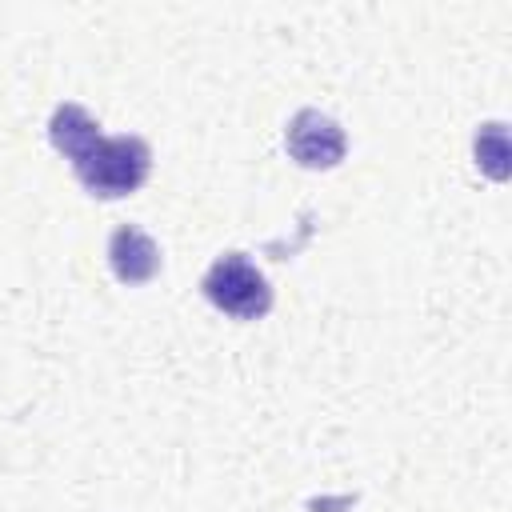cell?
<instances>
[{"instance_id":"obj_1","label":"cell","mask_w":512,"mask_h":512,"mask_svg":"<svg viewBox=\"0 0 512 512\" xmlns=\"http://www.w3.org/2000/svg\"><path fill=\"white\" fill-rule=\"evenodd\" d=\"M148 168H152V152H148V144L140 136H100L72 164L76 180L92 196H104V200L136 192L148 180Z\"/></svg>"},{"instance_id":"obj_2","label":"cell","mask_w":512,"mask_h":512,"mask_svg":"<svg viewBox=\"0 0 512 512\" xmlns=\"http://www.w3.org/2000/svg\"><path fill=\"white\" fill-rule=\"evenodd\" d=\"M204 296L236 316V320H260L268 308H272V288H268V276L244 256V252H224L212 260V268L204 272L200 280Z\"/></svg>"},{"instance_id":"obj_3","label":"cell","mask_w":512,"mask_h":512,"mask_svg":"<svg viewBox=\"0 0 512 512\" xmlns=\"http://www.w3.org/2000/svg\"><path fill=\"white\" fill-rule=\"evenodd\" d=\"M284 144H288V156L304 168H336L348 152V136L344 128L316 112V108H300L292 120H288V132H284Z\"/></svg>"},{"instance_id":"obj_4","label":"cell","mask_w":512,"mask_h":512,"mask_svg":"<svg viewBox=\"0 0 512 512\" xmlns=\"http://www.w3.org/2000/svg\"><path fill=\"white\" fill-rule=\"evenodd\" d=\"M108 264H112L120 284H144L160 272V248L136 224H120L108 236Z\"/></svg>"},{"instance_id":"obj_5","label":"cell","mask_w":512,"mask_h":512,"mask_svg":"<svg viewBox=\"0 0 512 512\" xmlns=\"http://www.w3.org/2000/svg\"><path fill=\"white\" fill-rule=\"evenodd\" d=\"M48 140L56 152H64L72 164L100 140V124L88 116V108L80 104H56L52 120H48Z\"/></svg>"},{"instance_id":"obj_6","label":"cell","mask_w":512,"mask_h":512,"mask_svg":"<svg viewBox=\"0 0 512 512\" xmlns=\"http://www.w3.org/2000/svg\"><path fill=\"white\" fill-rule=\"evenodd\" d=\"M472 152H476V164H480V172H488L492 180H508V128L500 124V120H488V124H480V132H476V140H472Z\"/></svg>"}]
</instances>
